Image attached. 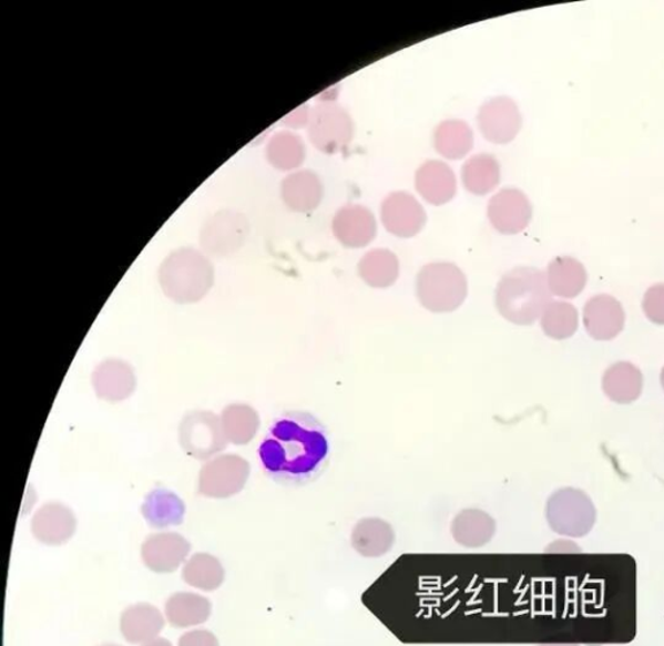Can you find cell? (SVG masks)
Masks as SVG:
<instances>
[{"instance_id": "cell-11", "label": "cell", "mask_w": 664, "mask_h": 646, "mask_svg": "<svg viewBox=\"0 0 664 646\" xmlns=\"http://www.w3.org/2000/svg\"><path fill=\"white\" fill-rule=\"evenodd\" d=\"M377 219L369 208L360 204H348L333 219L335 238L348 248L369 246L377 235Z\"/></svg>"}, {"instance_id": "cell-2", "label": "cell", "mask_w": 664, "mask_h": 646, "mask_svg": "<svg viewBox=\"0 0 664 646\" xmlns=\"http://www.w3.org/2000/svg\"><path fill=\"white\" fill-rule=\"evenodd\" d=\"M551 301L546 273L531 266L511 269L496 288V308L501 317L518 326L535 324Z\"/></svg>"}, {"instance_id": "cell-9", "label": "cell", "mask_w": 664, "mask_h": 646, "mask_svg": "<svg viewBox=\"0 0 664 646\" xmlns=\"http://www.w3.org/2000/svg\"><path fill=\"white\" fill-rule=\"evenodd\" d=\"M381 223L386 230L399 238H413L421 233L427 215L423 205L409 193L389 194L380 209Z\"/></svg>"}, {"instance_id": "cell-17", "label": "cell", "mask_w": 664, "mask_h": 646, "mask_svg": "<svg viewBox=\"0 0 664 646\" xmlns=\"http://www.w3.org/2000/svg\"><path fill=\"white\" fill-rule=\"evenodd\" d=\"M452 536L464 548L477 550L491 543L496 534L492 516L480 509H464L452 522Z\"/></svg>"}, {"instance_id": "cell-35", "label": "cell", "mask_w": 664, "mask_h": 646, "mask_svg": "<svg viewBox=\"0 0 664 646\" xmlns=\"http://www.w3.org/2000/svg\"><path fill=\"white\" fill-rule=\"evenodd\" d=\"M143 646H173L171 642H167L166 638L156 637L154 640H151Z\"/></svg>"}, {"instance_id": "cell-8", "label": "cell", "mask_w": 664, "mask_h": 646, "mask_svg": "<svg viewBox=\"0 0 664 646\" xmlns=\"http://www.w3.org/2000/svg\"><path fill=\"white\" fill-rule=\"evenodd\" d=\"M478 125L487 141L507 144L515 140L522 129V115L509 96H496L480 106Z\"/></svg>"}, {"instance_id": "cell-20", "label": "cell", "mask_w": 664, "mask_h": 646, "mask_svg": "<svg viewBox=\"0 0 664 646\" xmlns=\"http://www.w3.org/2000/svg\"><path fill=\"white\" fill-rule=\"evenodd\" d=\"M282 194L289 208L308 213L323 202L324 185L315 172L300 171L285 180Z\"/></svg>"}, {"instance_id": "cell-36", "label": "cell", "mask_w": 664, "mask_h": 646, "mask_svg": "<svg viewBox=\"0 0 664 646\" xmlns=\"http://www.w3.org/2000/svg\"><path fill=\"white\" fill-rule=\"evenodd\" d=\"M539 646H580V645L574 644V643H552V644H541Z\"/></svg>"}, {"instance_id": "cell-5", "label": "cell", "mask_w": 664, "mask_h": 646, "mask_svg": "<svg viewBox=\"0 0 664 646\" xmlns=\"http://www.w3.org/2000/svg\"><path fill=\"white\" fill-rule=\"evenodd\" d=\"M308 127L313 146L324 154H340L354 140L353 117L346 109L330 101L320 103L311 110Z\"/></svg>"}, {"instance_id": "cell-13", "label": "cell", "mask_w": 664, "mask_h": 646, "mask_svg": "<svg viewBox=\"0 0 664 646\" xmlns=\"http://www.w3.org/2000/svg\"><path fill=\"white\" fill-rule=\"evenodd\" d=\"M584 325L588 334L595 340H612L623 331L624 310L613 296H594L585 304Z\"/></svg>"}, {"instance_id": "cell-21", "label": "cell", "mask_w": 664, "mask_h": 646, "mask_svg": "<svg viewBox=\"0 0 664 646\" xmlns=\"http://www.w3.org/2000/svg\"><path fill=\"white\" fill-rule=\"evenodd\" d=\"M549 290L560 298L572 299L582 294L588 276L584 265L574 257H556L546 271Z\"/></svg>"}, {"instance_id": "cell-37", "label": "cell", "mask_w": 664, "mask_h": 646, "mask_svg": "<svg viewBox=\"0 0 664 646\" xmlns=\"http://www.w3.org/2000/svg\"><path fill=\"white\" fill-rule=\"evenodd\" d=\"M661 382H662V387H663V390H664V368L662 370Z\"/></svg>"}, {"instance_id": "cell-18", "label": "cell", "mask_w": 664, "mask_h": 646, "mask_svg": "<svg viewBox=\"0 0 664 646\" xmlns=\"http://www.w3.org/2000/svg\"><path fill=\"white\" fill-rule=\"evenodd\" d=\"M165 625L163 614L150 604L129 606L121 615V633L132 644H146L162 633Z\"/></svg>"}, {"instance_id": "cell-34", "label": "cell", "mask_w": 664, "mask_h": 646, "mask_svg": "<svg viewBox=\"0 0 664 646\" xmlns=\"http://www.w3.org/2000/svg\"><path fill=\"white\" fill-rule=\"evenodd\" d=\"M546 553H582V550L575 543L569 541H559L549 545Z\"/></svg>"}, {"instance_id": "cell-4", "label": "cell", "mask_w": 664, "mask_h": 646, "mask_svg": "<svg viewBox=\"0 0 664 646\" xmlns=\"http://www.w3.org/2000/svg\"><path fill=\"white\" fill-rule=\"evenodd\" d=\"M597 512L590 496L575 489L553 493L546 504V521L556 534L583 537L592 531Z\"/></svg>"}, {"instance_id": "cell-28", "label": "cell", "mask_w": 664, "mask_h": 646, "mask_svg": "<svg viewBox=\"0 0 664 646\" xmlns=\"http://www.w3.org/2000/svg\"><path fill=\"white\" fill-rule=\"evenodd\" d=\"M182 577L191 587L216 591L225 581V568L212 554L197 553L183 566Z\"/></svg>"}, {"instance_id": "cell-19", "label": "cell", "mask_w": 664, "mask_h": 646, "mask_svg": "<svg viewBox=\"0 0 664 646\" xmlns=\"http://www.w3.org/2000/svg\"><path fill=\"white\" fill-rule=\"evenodd\" d=\"M98 397L109 401H121L135 389L133 369L126 362L110 360L99 365L93 375Z\"/></svg>"}, {"instance_id": "cell-7", "label": "cell", "mask_w": 664, "mask_h": 646, "mask_svg": "<svg viewBox=\"0 0 664 646\" xmlns=\"http://www.w3.org/2000/svg\"><path fill=\"white\" fill-rule=\"evenodd\" d=\"M180 442L191 458L207 460L224 451L227 440L221 418L208 412H193L183 418Z\"/></svg>"}, {"instance_id": "cell-15", "label": "cell", "mask_w": 664, "mask_h": 646, "mask_svg": "<svg viewBox=\"0 0 664 646\" xmlns=\"http://www.w3.org/2000/svg\"><path fill=\"white\" fill-rule=\"evenodd\" d=\"M416 188L426 202L433 205L447 204L457 193L454 172L439 160L426 162L416 173Z\"/></svg>"}, {"instance_id": "cell-22", "label": "cell", "mask_w": 664, "mask_h": 646, "mask_svg": "<svg viewBox=\"0 0 664 646\" xmlns=\"http://www.w3.org/2000/svg\"><path fill=\"white\" fill-rule=\"evenodd\" d=\"M644 377L631 362H617L609 368L602 381L607 398L617 404H631L643 392Z\"/></svg>"}, {"instance_id": "cell-30", "label": "cell", "mask_w": 664, "mask_h": 646, "mask_svg": "<svg viewBox=\"0 0 664 646\" xmlns=\"http://www.w3.org/2000/svg\"><path fill=\"white\" fill-rule=\"evenodd\" d=\"M578 310L572 304L551 301L541 316V329L555 340L571 338L578 330Z\"/></svg>"}, {"instance_id": "cell-25", "label": "cell", "mask_w": 664, "mask_h": 646, "mask_svg": "<svg viewBox=\"0 0 664 646\" xmlns=\"http://www.w3.org/2000/svg\"><path fill=\"white\" fill-rule=\"evenodd\" d=\"M433 146L442 157L460 160L474 146V133L462 120H446L435 129Z\"/></svg>"}, {"instance_id": "cell-24", "label": "cell", "mask_w": 664, "mask_h": 646, "mask_svg": "<svg viewBox=\"0 0 664 646\" xmlns=\"http://www.w3.org/2000/svg\"><path fill=\"white\" fill-rule=\"evenodd\" d=\"M358 276L370 287H391L400 276L399 258L387 248L371 249L358 263Z\"/></svg>"}, {"instance_id": "cell-3", "label": "cell", "mask_w": 664, "mask_h": 646, "mask_svg": "<svg viewBox=\"0 0 664 646\" xmlns=\"http://www.w3.org/2000/svg\"><path fill=\"white\" fill-rule=\"evenodd\" d=\"M416 294L419 304L431 314H452L468 298V278L453 263L427 264L418 273Z\"/></svg>"}, {"instance_id": "cell-10", "label": "cell", "mask_w": 664, "mask_h": 646, "mask_svg": "<svg viewBox=\"0 0 664 646\" xmlns=\"http://www.w3.org/2000/svg\"><path fill=\"white\" fill-rule=\"evenodd\" d=\"M488 218L501 234L522 233L532 219L531 202L521 189L503 188L488 203Z\"/></svg>"}, {"instance_id": "cell-33", "label": "cell", "mask_w": 664, "mask_h": 646, "mask_svg": "<svg viewBox=\"0 0 664 646\" xmlns=\"http://www.w3.org/2000/svg\"><path fill=\"white\" fill-rule=\"evenodd\" d=\"M178 646H219L217 637L207 629L191 630L180 638Z\"/></svg>"}, {"instance_id": "cell-14", "label": "cell", "mask_w": 664, "mask_h": 646, "mask_svg": "<svg viewBox=\"0 0 664 646\" xmlns=\"http://www.w3.org/2000/svg\"><path fill=\"white\" fill-rule=\"evenodd\" d=\"M78 521L70 507L50 503L43 505L32 520V532L38 542L61 545L74 535Z\"/></svg>"}, {"instance_id": "cell-23", "label": "cell", "mask_w": 664, "mask_h": 646, "mask_svg": "<svg viewBox=\"0 0 664 646\" xmlns=\"http://www.w3.org/2000/svg\"><path fill=\"white\" fill-rule=\"evenodd\" d=\"M212 604L208 598L191 592H180L167 598L165 614L173 627L187 628L203 625L211 617Z\"/></svg>"}, {"instance_id": "cell-29", "label": "cell", "mask_w": 664, "mask_h": 646, "mask_svg": "<svg viewBox=\"0 0 664 646\" xmlns=\"http://www.w3.org/2000/svg\"><path fill=\"white\" fill-rule=\"evenodd\" d=\"M142 512L152 527L164 529L182 523L185 505L173 493L157 490L150 493Z\"/></svg>"}, {"instance_id": "cell-27", "label": "cell", "mask_w": 664, "mask_h": 646, "mask_svg": "<svg viewBox=\"0 0 664 646\" xmlns=\"http://www.w3.org/2000/svg\"><path fill=\"white\" fill-rule=\"evenodd\" d=\"M221 424L228 443L244 445L252 442L259 428L256 410L246 404H233L224 409Z\"/></svg>"}, {"instance_id": "cell-26", "label": "cell", "mask_w": 664, "mask_h": 646, "mask_svg": "<svg viewBox=\"0 0 664 646\" xmlns=\"http://www.w3.org/2000/svg\"><path fill=\"white\" fill-rule=\"evenodd\" d=\"M461 176L463 186L469 193L487 195L500 184V164L493 155L478 154L464 163Z\"/></svg>"}, {"instance_id": "cell-31", "label": "cell", "mask_w": 664, "mask_h": 646, "mask_svg": "<svg viewBox=\"0 0 664 646\" xmlns=\"http://www.w3.org/2000/svg\"><path fill=\"white\" fill-rule=\"evenodd\" d=\"M305 146L299 135L279 133L269 144V160L282 171H292L304 163Z\"/></svg>"}, {"instance_id": "cell-16", "label": "cell", "mask_w": 664, "mask_h": 646, "mask_svg": "<svg viewBox=\"0 0 664 646\" xmlns=\"http://www.w3.org/2000/svg\"><path fill=\"white\" fill-rule=\"evenodd\" d=\"M395 541L396 535L391 524L376 516L357 522L350 536L354 550L366 558L385 556L392 550Z\"/></svg>"}, {"instance_id": "cell-12", "label": "cell", "mask_w": 664, "mask_h": 646, "mask_svg": "<svg viewBox=\"0 0 664 646\" xmlns=\"http://www.w3.org/2000/svg\"><path fill=\"white\" fill-rule=\"evenodd\" d=\"M191 544L175 532L151 535L142 545V558L151 572L171 574L185 562Z\"/></svg>"}, {"instance_id": "cell-1", "label": "cell", "mask_w": 664, "mask_h": 646, "mask_svg": "<svg viewBox=\"0 0 664 646\" xmlns=\"http://www.w3.org/2000/svg\"><path fill=\"white\" fill-rule=\"evenodd\" d=\"M330 452L326 425L309 412L288 410L270 423L257 454L272 481L304 488L323 475Z\"/></svg>"}, {"instance_id": "cell-38", "label": "cell", "mask_w": 664, "mask_h": 646, "mask_svg": "<svg viewBox=\"0 0 664 646\" xmlns=\"http://www.w3.org/2000/svg\"><path fill=\"white\" fill-rule=\"evenodd\" d=\"M104 646H119V645H104Z\"/></svg>"}, {"instance_id": "cell-6", "label": "cell", "mask_w": 664, "mask_h": 646, "mask_svg": "<svg viewBox=\"0 0 664 646\" xmlns=\"http://www.w3.org/2000/svg\"><path fill=\"white\" fill-rule=\"evenodd\" d=\"M249 473V463L241 455H218L202 468L198 493L211 499L232 498L244 489Z\"/></svg>"}, {"instance_id": "cell-32", "label": "cell", "mask_w": 664, "mask_h": 646, "mask_svg": "<svg viewBox=\"0 0 664 646\" xmlns=\"http://www.w3.org/2000/svg\"><path fill=\"white\" fill-rule=\"evenodd\" d=\"M643 308L646 317L652 322L664 325V284L648 288L643 301Z\"/></svg>"}]
</instances>
